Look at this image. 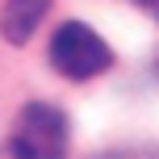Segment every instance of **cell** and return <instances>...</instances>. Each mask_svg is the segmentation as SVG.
Masks as SVG:
<instances>
[{
  "label": "cell",
  "mask_w": 159,
  "mask_h": 159,
  "mask_svg": "<svg viewBox=\"0 0 159 159\" xmlns=\"http://www.w3.org/2000/svg\"><path fill=\"white\" fill-rule=\"evenodd\" d=\"M13 159H67L71 151V121L59 105L50 101H30L21 105L8 134Z\"/></svg>",
  "instance_id": "obj_1"
},
{
  "label": "cell",
  "mask_w": 159,
  "mask_h": 159,
  "mask_svg": "<svg viewBox=\"0 0 159 159\" xmlns=\"http://www.w3.org/2000/svg\"><path fill=\"white\" fill-rule=\"evenodd\" d=\"M50 67L67 80H96L113 67V50L92 25L84 21H63L50 38Z\"/></svg>",
  "instance_id": "obj_2"
},
{
  "label": "cell",
  "mask_w": 159,
  "mask_h": 159,
  "mask_svg": "<svg viewBox=\"0 0 159 159\" xmlns=\"http://www.w3.org/2000/svg\"><path fill=\"white\" fill-rule=\"evenodd\" d=\"M46 13H50V0H8V4H4V17H0V34H4V42L25 46L30 34L42 25Z\"/></svg>",
  "instance_id": "obj_3"
},
{
  "label": "cell",
  "mask_w": 159,
  "mask_h": 159,
  "mask_svg": "<svg viewBox=\"0 0 159 159\" xmlns=\"http://www.w3.org/2000/svg\"><path fill=\"white\" fill-rule=\"evenodd\" d=\"M138 4H143V8H147V13H151V17H155V21H159V0H138Z\"/></svg>",
  "instance_id": "obj_4"
},
{
  "label": "cell",
  "mask_w": 159,
  "mask_h": 159,
  "mask_svg": "<svg viewBox=\"0 0 159 159\" xmlns=\"http://www.w3.org/2000/svg\"><path fill=\"white\" fill-rule=\"evenodd\" d=\"M0 159H13V151H8V155H0Z\"/></svg>",
  "instance_id": "obj_5"
},
{
  "label": "cell",
  "mask_w": 159,
  "mask_h": 159,
  "mask_svg": "<svg viewBox=\"0 0 159 159\" xmlns=\"http://www.w3.org/2000/svg\"><path fill=\"white\" fill-rule=\"evenodd\" d=\"M109 159H113V155H109Z\"/></svg>",
  "instance_id": "obj_6"
}]
</instances>
